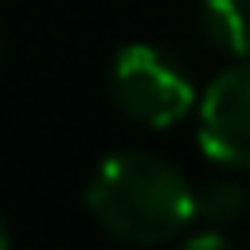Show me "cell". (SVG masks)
Instances as JSON below:
<instances>
[{
	"mask_svg": "<svg viewBox=\"0 0 250 250\" xmlns=\"http://www.w3.org/2000/svg\"><path fill=\"white\" fill-rule=\"evenodd\" d=\"M90 215L121 242L160 246L195 223V191L152 152H113L86 188Z\"/></svg>",
	"mask_w": 250,
	"mask_h": 250,
	"instance_id": "obj_1",
	"label": "cell"
},
{
	"mask_svg": "<svg viewBox=\"0 0 250 250\" xmlns=\"http://www.w3.org/2000/svg\"><path fill=\"white\" fill-rule=\"evenodd\" d=\"M109 94L125 117L152 129L176 125L195 98L191 78L180 70V62L148 43H129L117 51L109 66Z\"/></svg>",
	"mask_w": 250,
	"mask_h": 250,
	"instance_id": "obj_2",
	"label": "cell"
},
{
	"mask_svg": "<svg viewBox=\"0 0 250 250\" xmlns=\"http://www.w3.org/2000/svg\"><path fill=\"white\" fill-rule=\"evenodd\" d=\"M199 145L227 168H250V62L223 70L199 102Z\"/></svg>",
	"mask_w": 250,
	"mask_h": 250,
	"instance_id": "obj_3",
	"label": "cell"
},
{
	"mask_svg": "<svg viewBox=\"0 0 250 250\" xmlns=\"http://www.w3.org/2000/svg\"><path fill=\"white\" fill-rule=\"evenodd\" d=\"M199 23L207 43L234 59H250V0H203Z\"/></svg>",
	"mask_w": 250,
	"mask_h": 250,
	"instance_id": "obj_4",
	"label": "cell"
},
{
	"mask_svg": "<svg viewBox=\"0 0 250 250\" xmlns=\"http://www.w3.org/2000/svg\"><path fill=\"white\" fill-rule=\"evenodd\" d=\"M250 195L234 180H215L195 191V223L199 227H230L246 215Z\"/></svg>",
	"mask_w": 250,
	"mask_h": 250,
	"instance_id": "obj_5",
	"label": "cell"
},
{
	"mask_svg": "<svg viewBox=\"0 0 250 250\" xmlns=\"http://www.w3.org/2000/svg\"><path fill=\"white\" fill-rule=\"evenodd\" d=\"M203 246H227V234H223V227H207V230H199V234H188L184 238V250H203Z\"/></svg>",
	"mask_w": 250,
	"mask_h": 250,
	"instance_id": "obj_6",
	"label": "cell"
},
{
	"mask_svg": "<svg viewBox=\"0 0 250 250\" xmlns=\"http://www.w3.org/2000/svg\"><path fill=\"white\" fill-rule=\"evenodd\" d=\"M8 246V227H4V215H0V250Z\"/></svg>",
	"mask_w": 250,
	"mask_h": 250,
	"instance_id": "obj_7",
	"label": "cell"
}]
</instances>
